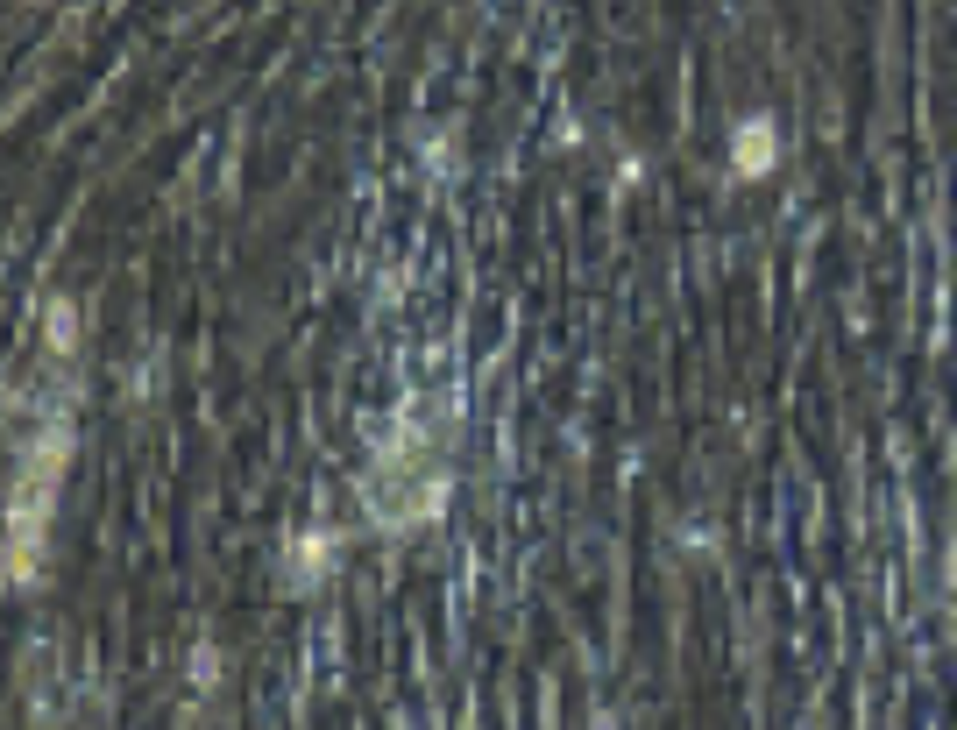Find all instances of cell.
Returning a JSON list of instances; mask_svg holds the SVG:
<instances>
[{
    "label": "cell",
    "mask_w": 957,
    "mask_h": 730,
    "mask_svg": "<svg viewBox=\"0 0 957 730\" xmlns=\"http://www.w3.org/2000/svg\"><path fill=\"white\" fill-rule=\"evenodd\" d=\"M766 156H773V149H766V128H745V135H738V171H766Z\"/></svg>",
    "instance_id": "obj_1"
}]
</instances>
